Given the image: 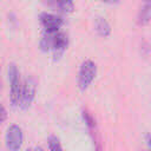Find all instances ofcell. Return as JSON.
<instances>
[{
	"label": "cell",
	"instance_id": "1",
	"mask_svg": "<svg viewBox=\"0 0 151 151\" xmlns=\"http://www.w3.org/2000/svg\"><path fill=\"white\" fill-rule=\"evenodd\" d=\"M96 73H97V66L92 60L87 59V60L83 61V64L80 65V68H79V73H78L79 88L86 90L91 85V83L93 81Z\"/></svg>",
	"mask_w": 151,
	"mask_h": 151
},
{
	"label": "cell",
	"instance_id": "5",
	"mask_svg": "<svg viewBox=\"0 0 151 151\" xmlns=\"http://www.w3.org/2000/svg\"><path fill=\"white\" fill-rule=\"evenodd\" d=\"M40 22L47 33H57L59 31V28L61 27L64 21L57 14L44 12L40 14Z\"/></svg>",
	"mask_w": 151,
	"mask_h": 151
},
{
	"label": "cell",
	"instance_id": "16",
	"mask_svg": "<svg viewBox=\"0 0 151 151\" xmlns=\"http://www.w3.org/2000/svg\"><path fill=\"white\" fill-rule=\"evenodd\" d=\"M144 151H147V150H144Z\"/></svg>",
	"mask_w": 151,
	"mask_h": 151
},
{
	"label": "cell",
	"instance_id": "6",
	"mask_svg": "<svg viewBox=\"0 0 151 151\" xmlns=\"http://www.w3.org/2000/svg\"><path fill=\"white\" fill-rule=\"evenodd\" d=\"M68 45V38L65 33L63 32H57L52 37V44H51V50L53 52V55L55 59L60 58L63 53L65 52L66 47Z\"/></svg>",
	"mask_w": 151,
	"mask_h": 151
},
{
	"label": "cell",
	"instance_id": "8",
	"mask_svg": "<svg viewBox=\"0 0 151 151\" xmlns=\"http://www.w3.org/2000/svg\"><path fill=\"white\" fill-rule=\"evenodd\" d=\"M96 31L101 37H109L111 34V26L109 21L103 17H97L96 19Z\"/></svg>",
	"mask_w": 151,
	"mask_h": 151
},
{
	"label": "cell",
	"instance_id": "4",
	"mask_svg": "<svg viewBox=\"0 0 151 151\" xmlns=\"http://www.w3.org/2000/svg\"><path fill=\"white\" fill-rule=\"evenodd\" d=\"M6 147L9 151H19L24 142V133L19 125H11L5 136Z\"/></svg>",
	"mask_w": 151,
	"mask_h": 151
},
{
	"label": "cell",
	"instance_id": "13",
	"mask_svg": "<svg viewBox=\"0 0 151 151\" xmlns=\"http://www.w3.org/2000/svg\"><path fill=\"white\" fill-rule=\"evenodd\" d=\"M101 1H104V2H106V4H117V2H119L120 0H101Z\"/></svg>",
	"mask_w": 151,
	"mask_h": 151
},
{
	"label": "cell",
	"instance_id": "2",
	"mask_svg": "<svg viewBox=\"0 0 151 151\" xmlns=\"http://www.w3.org/2000/svg\"><path fill=\"white\" fill-rule=\"evenodd\" d=\"M7 72H8V80L11 84V101L14 106H17L19 105L20 92H21V81L19 77V71L15 64H9Z\"/></svg>",
	"mask_w": 151,
	"mask_h": 151
},
{
	"label": "cell",
	"instance_id": "14",
	"mask_svg": "<svg viewBox=\"0 0 151 151\" xmlns=\"http://www.w3.org/2000/svg\"><path fill=\"white\" fill-rule=\"evenodd\" d=\"M34 151H44V150H42L41 147H35V149H34Z\"/></svg>",
	"mask_w": 151,
	"mask_h": 151
},
{
	"label": "cell",
	"instance_id": "11",
	"mask_svg": "<svg viewBox=\"0 0 151 151\" xmlns=\"http://www.w3.org/2000/svg\"><path fill=\"white\" fill-rule=\"evenodd\" d=\"M48 147H50V151H64L59 139L54 136H51L48 138Z\"/></svg>",
	"mask_w": 151,
	"mask_h": 151
},
{
	"label": "cell",
	"instance_id": "15",
	"mask_svg": "<svg viewBox=\"0 0 151 151\" xmlns=\"http://www.w3.org/2000/svg\"><path fill=\"white\" fill-rule=\"evenodd\" d=\"M26 151H34V149H27Z\"/></svg>",
	"mask_w": 151,
	"mask_h": 151
},
{
	"label": "cell",
	"instance_id": "3",
	"mask_svg": "<svg viewBox=\"0 0 151 151\" xmlns=\"http://www.w3.org/2000/svg\"><path fill=\"white\" fill-rule=\"evenodd\" d=\"M35 88H37V83L33 77H28L25 79L24 85H21V92H20V100H19V106L21 109H27L35 96Z\"/></svg>",
	"mask_w": 151,
	"mask_h": 151
},
{
	"label": "cell",
	"instance_id": "9",
	"mask_svg": "<svg viewBox=\"0 0 151 151\" xmlns=\"http://www.w3.org/2000/svg\"><path fill=\"white\" fill-rule=\"evenodd\" d=\"M54 33H45L40 40V48L44 51V52H47L51 50V44H52V37H53Z\"/></svg>",
	"mask_w": 151,
	"mask_h": 151
},
{
	"label": "cell",
	"instance_id": "7",
	"mask_svg": "<svg viewBox=\"0 0 151 151\" xmlns=\"http://www.w3.org/2000/svg\"><path fill=\"white\" fill-rule=\"evenodd\" d=\"M150 18H151L150 0H143L140 9L138 12V24L139 25H146L150 21Z\"/></svg>",
	"mask_w": 151,
	"mask_h": 151
},
{
	"label": "cell",
	"instance_id": "12",
	"mask_svg": "<svg viewBox=\"0 0 151 151\" xmlns=\"http://www.w3.org/2000/svg\"><path fill=\"white\" fill-rule=\"evenodd\" d=\"M6 119H7V111H6L5 106L0 104V123L5 122Z\"/></svg>",
	"mask_w": 151,
	"mask_h": 151
},
{
	"label": "cell",
	"instance_id": "10",
	"mask_svg": "<svg viewBox=\"0 0 151 151\" xmlns=\"http://www.w3.org/2000/svg\"><path fill=\"white\" fill-rule=\"evenodd\" d=\"M57 4L59 6V8L65 13H70L74 8L73 0H57Z\"/></svg>",
	"mask_w": 151,
	"mask_h": 151
}]
</instances>
